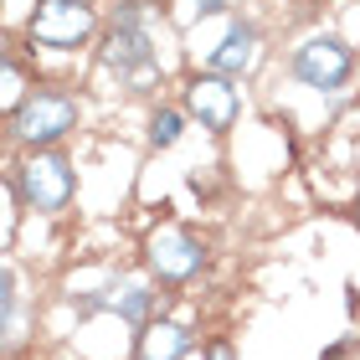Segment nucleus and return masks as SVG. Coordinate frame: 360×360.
I'll return each mask as SVG.
<instances>
[{
  "instance_id": "f257e3e1",
  "label": "nucleus",
  "mask_w": 360,
  "mask_h": 360,
  "mask_svg": "<svg viewBox=\"0 0 360 360\" xmlns=\"http://www.w3.org/2000/svg\"><path fill=\"white\" fill-rule=\"evenodd\" d=\"M103 68L119 72V83H129V93H144L160 83V62L150 46V11L144 0H124L113 11V26L103 37Z\"/></svg>"
},
{
  "instance_id": "f03ea898",
  "label": "nucleus",
  "mask_w": 360,
  "mask_h": 360,
  "mask_svg": "<svg viewBox=\"0 0 360 360\" xmlns=\"http://www.w3.org/2000/svg\"><path fill=\"white\" fill-rule=\"evenodd\" d=\"M68 129H77V98L62 88H31L26 103L11 113V134L31 150H52Z\"/></svg>"
},
{
  "instance_id": "7ed1b4c3",
  "label": "nucleus",
  "mask_w": 360,
  "mask_h": 360,
  "mask_svg": "<svg viewBox=\"0 0 360 360\" xmlns=\"http://www.w3.org/2000/svg\"><path fill=\"white\" fill-rule=\"evenodd\" d=\"M11 191L31 211H62L72 201V160L62 150H31V160L11 175Z\"/></svg>"
},
{
  "instance_id": "20e7f679",
  "label": "nucleus",
  "mask_w": 360,
  "mask_h": 360,
  "mask_svg": "<svg viewBox=\"0 0 360 360\" xmlns=\"http://www.w3.org/2000/svg\"><path fill=\"white\" fill-rule=\"evenodd\" d=\"M98 26V11L88 0H41L37 11H31V41L37 46H52V52H72V46H83Z\"/></svg>"
},
{
  "instance_id": "39448f33",
  "label": "nucleus",
  "mask_w": 360,
  "mask_h": 360,
  "mask_svg": "<svg viewBox=\"0 0 360 360\" xmlns=\"http://www.w3.org/2000/svg\"><path fill=\"white\" fill-rule=\"evenodd\" d=\"M350 72H355V57L340 37H309V41L293 46V77H299L304 88L340 93L350 83Z\"/></svg>"
},
{
  "instance_id": "423d86ee",
  "label": "nucleus",
  "mask_w": 360,
  "mask_h": 360,
  "mask_svg": "<svg viewBox=\"0 0 360 360\" xmlns=\"http://www.w3.org/2000/svg\"><path fill=\"white\" fill-rule=\"evenodd\" d=\"M150 268L165 283H186V278H195L206 268V242L191 237L186 226H160L150 237Z\"/></svg>"
},
{
  "instance_id": "0eeeda50",
  "label": "nucleus",
  "mask_w": 360,
  "mask_h": 360,
  "mask_svg": "<svg viewBox=\"0 0 360 360\" xmlns=\"http://www.w3.org/2000/svg\"><path fill=\"white\" fill-rule=\"evenodd\" d=\"M186 108L201 119V129L226 134V129L237 124V113H242V98H237V88H232V77L201 72V77H191V88H186Z\"/></svg>"
},
{
  "instance_id": "6e6552de",
  "label": "nucleus",
  "mask_w": 360,
  "mask_h": 360,
  "mask_svg": "<svg viewBox=\"0 0 360 360\" xmlns=\"http://www.w3.org/2000/svg\"><path fill=\"white\" fill-rule=\"evenodd\" d=\"M257 57H263L257 31L248 21H232V26H226V37H221V46L206 57V72H217V77H248L257 68Z\"/></svg>"
},
{
  "instance_id": "1a4fd4ad",
  "label": "nucleus",
  "mask_w": 360,
  "mask_h": 360,
  "mask_svg": "<svg viewBox=\"0 0 360 360\" xmlns=\"http://www.w3.org/2000/svg\"><path fill=\"white\" fill-rule=\"evenodd\" d=\"M83 314H93V309H113V314H124L129 324H144V314H150V293H144L139 283H119L108 293H93V299L77 304Z\"/></svg>"
},
{
  "instance_id": "9d476101",
  "label": "nucleus",
  "mask_w": 360,
  "mask_h": 360,
  "mask_svg": "<svg viewBox=\"0 0 360 360\" xmlns=\"http://www.w3.org/2000/svg\"><path fill=\"white\" fill-rule=\"evenodd\" d=\"M191 335L180 324H144L139 330V360H186Z\"/></svg>"
},
{
  "instance_id": "9b49d317",
  "label": "nucleus",
  "mask_w": 360,
  "mask_h": 360,
  "mask_svg": "<svg viewBox=\"0 0 360 360\" xmlns=\"http://www.w3.org/2000/svg\"><path fill=\"white\" fill-rule=\"evenodd\" d=\"M0 330H6V350L21 345V278H15V268L0 273Z\"/></svg>"
},
{
  "instance_id": "f8f14e48",
  "label": "nucleus",
  "mask_w": 360,
  "mask_h": 360,
  "mask_svg": "<svg viewBox=\"0 0 360 360\" xmlns=\"http://www.w3.org/2000/svg\"><path fill=\"white\" fill-rule=\"evenodd\" d=\"M175 139H180V108H160L150 119V144L155 150H170Z\"/></svg>"
},
{
  "instance_id": "ddd939ff",
  "label": "nucleus",
  "mask_w": 360,
  "mask_h": 360,
  "mask_svg": "<svg viewBox=\"0 0 360 360\" xmlns=\"http://www.w3.org/2000/svg\"><path fill=\"white\" fill-rule=\"evenodd\" d=\"M21 88H26V83H21V68H15V62H6V108H11V113L26 103V98H21Z\"/></svg>"
},
{
  "instance_id": "4468645a",
  "label": "nucleus",
  "mask_w": 360,
  "mask_h": 360,
  "mask_svg": "<svg viewBox=\"0 0 360 360\" xmlns=\"http://www.w3.org/2000/svg\"><path fill=\"white\" fill-rule=\"evenodd\" d=\"M206 360H237V355H232V345H226V340H217V345L206 350Z\"/></svg>"
},
{
  "instance_id": "2eb2a0df",
  "label": "nucleus",
  "mask_w": 360,
  "mask_h": 360,
  "mask_svg": "<svg viewBox=\"0 0 360 360\" xmlns=\"http://www.w3.org/2000/svg\"><path fill=\"white\" fill-rule=\"evenodd\" d=\"M195 11H201V15H217V11H226V0H195Z\"/></svg>"
},
{
  "instance_id": "dca6fc26",
  "label": "nucleus",
  "mask_w": 360,
  "mask_h": 360,
  "mask_svg": "<svg viewBox=\"0 0 360 360\" xmlns=\"http://www.w3.org/2000/svg\"><path fill=\"white\" fill-rule=\"evenodd\" d=\"M355 217H360V201H355Z\"/></svg>"
}]
</instances>
